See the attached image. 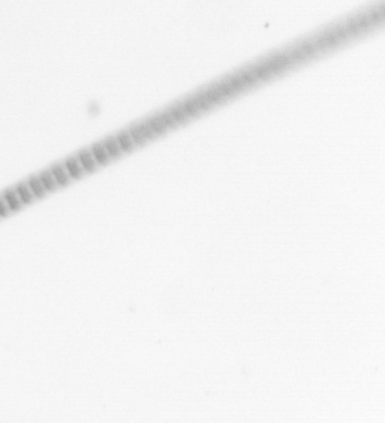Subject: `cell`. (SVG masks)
Wrapping results in <instances>:
<instances>
[{
	"instance_id": "cell-8",
	"label": "cell",
	"mask_w": 385,
	"mask_h": 423,
	"mask_svg": "<svg viewBox=\"0 0 385 423\" xmlns=\"http://www.w3.org/2000/svg\"><path fill=\"white\" fill-rule=\"evenodd\" d=\"M28 186L30 191H33V193L37 197H42L47 191L39 178H30L28 181Z\"/></svg>"
},
{
	"instance_id": "cell-1",
	"label": "cell",
	"mask_w": 385,
	"mask_h": 423,
	"mask_svg": "<svg viewBox=\"0 0 385 423\" xmlns=\"http://www.w3.org/2000/svg\"><path fill=\"white\" fill-rule=\"evenodd\" d=\"M77 159L85 172L91 173L95 172L98 168V164L94 160L91 150H84L80 151L77 155Z\"/></svg>"
},
{
	"instance_id": "cell-5",
	"label": "cell",
	"mask_w": 385,
	"mask_h": 423,
	"mask_svg": "<svg viewBox=\"0 0 385 423\" xmlns=\"http://www.w3.org/2000/svg\"><path fill=\"white\" fill-rule=\"evenodd\" d=\"M104 146L106 149L107 152L109 154L111 161L115 160V159L119 158L123 155V151L119 147V145L117 143V139L115 137H110L107 138L104 142Z\"/></svg>"
},
{
	"instance_id": "cell-3",
	"label": "cell",
	"mask_w": 385,
	"mask_h": 423,
	"mask_svg": "<svg viewBox=\"0 0 385 423\" xmlns=\"http://www.w3.org/2000/svg\"><path fill=\"white\" fill-rule=\"evenodd\" d=\"M91 152L93 154L94 160L99 166H105L111 161L106 149L104 148L103 143H99L93 145L91 148Z\"/></svg>"
},
{
	"instance_id": "cell-4",
	"label": "cell",
	"mask_w": 385,
	"mask_h": 423,
	"mask_svg": "<svg viewBox=\"0 0 385 423\" xmlns=\"http://www.w3.org/2000/svg\"><path fill=\"white\" fill-rule=\"evenodd\" d=\"M52 176L55 178L58 186H64L71 182V178L66 172V168L61 165H55L51 170Z\"/></svg>"
},
{
	"instance_id": "cell-7",
	"label": "cell",
	"mask_w": 385,
	"mask_h": 423,
	"mask_svg": "<svg viewBox=\"0 0 385 423\" xmlns=\"http://www.w3.org/2000/svg\"><path fill=\"white\" fill-rule=\"evenodd\" d=\"M39 179L41 180L42 185L44 186L45 189L47 191H55L59 186L51 172H45L41 173Z\"/></svg>"
},
{
	"instance_id": "cell-2",
	"label": "cell",
	"mask_w": 385,
	"mask_h": 423,
	"mask_svg": "<svg viewBox=\"0 0 385 423\" xmlns=\"http://www.w3.org/2000/svg\"><path fill=\"white\" fill-rule=\"evenodd\" d=\"M64 167L71 179H79L84 175V170L82 169L78 159L76 157H71L65 161Z\"/></svg>"
},
{
	"instance_id": "cell-6",
	"label": "cell",
	"mask_w": 385,
	"mask_h": 423,
	"mask_svg": "<svg viewBox=\"0 0 385 423\" xmlns=\"http://www.w3.org/2000/svg\"><path fill=\"white\" fill-rule=\"evenodd\" d=\"M116 139H117V143H118L121 150L123 151V153L131 152L136 146L128 131H122L118 133L117 137H116Z\"/></svg>"
}]
</instances>
